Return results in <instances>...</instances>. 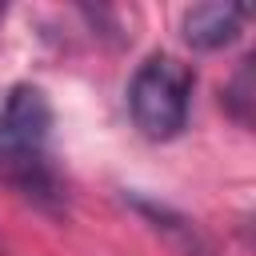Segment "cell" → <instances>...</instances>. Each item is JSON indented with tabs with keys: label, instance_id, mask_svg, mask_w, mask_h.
<instances>
[{
	"label": "cell",
	"instance_id": "cell-1",
	"mask_svg": "<svg viewBox=\"0 0 256 256\" xmlns=\"http://www.w3.org/2000/svg\"><path fill=\"white\" fill-rule=\"evenodd\" d=\"M52 100L40 84L0 96V180L44 212H64V176L52 160Z\"/></svg>",
	"mask_w": 256,
	"mask_h": 256
},
{
	"label": "cell",
	"instance_id": "cell-2",
	"mask_svg": "<svg viewBox=\"0 0 256 256\" xmlns=\"http://www.w3.org/2000/svg\"><path fill=\"white\" fill-rule=\"evenodd\" d=\"M192 92H196V72L172 56V52H152L128 80V112L140 136L148 140H172L184 132L188 112H192Z\"/></svg>",
	"mask_w": 256,
	"mask_h": 256
},
{
	"label": "cell",
	"instance_id": "cell-3",
	"mask_svg": "<svg viewBox=\"0 0 256 256\" xmlns=\"http://www.w3.org/2000/svg\"><path fill=\"white\" fill-rule=\"evenodd\" d=\"M244 20H248L244 4H192L180 16V36L200 52H216L244 32Z\"/></svg>",
	"mask_w": 256,
	"mask_h": 256
},
{
	"label": "cell",
	"instance_id": "cell-4",
	"mask_svg": "<svg viewBox=\"0 0 256 256\" xmlns=\"http://www.w3.org/2000/svg\"><path fill=\"white\" fill-rule=\"evenodd\" d=\"M132 208L144 216V220H152V228L156 232H164L180 252H188V256H208L212 252V244H208V236L188 220V216H180L176 208H168V204H156V200H132Z\"/></svg>",
	"mask_w": 256,
	"mask_h": 256
},
{
	"label": "cell",
	"instance_id": "cell-5",
	"mask_svg": "<svg viewBox=\"0 0 256 256\" xmlns=\"http://www.w3.org/2000/svg\"><path fill=\"white\" fill-rule=\"evenodd\" d=\"M248 76H252V60H244L240 64V72H236V80H232V88L224 92V104H228V112L240 120V124H248V104H252V88H248Z\"/></svg>",
	"mask_w": 256,
	"mask_h": 256
},
{
	"label": "cell",
	"instance_id": "cell-6",
	"mask_svg": "<svg viewBox=\"0 0 256 256\" xmlns=\"http://www.w3.org/2000/svg\"><path fill=\"white\" fill-rule=\"evenodd\" d=\"M0 16H4V8H0Z\"/></svg>",
	"mask_w": 256,
	"mask_h": 256
}]
</instances>
